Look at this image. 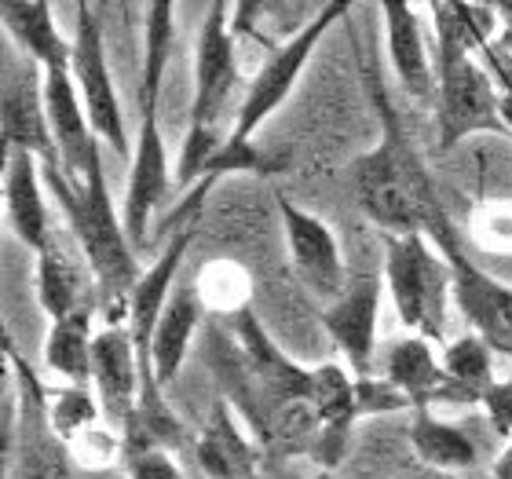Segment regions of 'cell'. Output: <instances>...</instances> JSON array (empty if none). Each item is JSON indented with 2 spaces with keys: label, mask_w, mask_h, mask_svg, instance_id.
Listing matches in <instances>:
<instances>
[{
  "label": "cell",
  "mask_w": 512,
  "mask_h": 479,
  "mask_svg": "<svg viewBox=\"0 0 512 479\" xmlns=\"http://www.w3.org/2000/svg\"><path fill=\"white\" fill-rule=\"evenodd\" d=\"M436 30V118L439 150H454L469 136H512L502 121L498 85L480 52L502 37L498 8L432 4Z\"/></svg>",
  "instance_id": "1"
},
{
  "label": "cell",
  "mask_w": 512,
  "mask_h": 479,
  "mask_svg": "<svg viewBox=\"0 0 512 479\" xmlns=\"http://www.w3.org/2000/svg\"><path fill=\"white\" fill-rule=\"evenodd\" d=\"M172 37H176V8L172 4H150L147 33H143V74H139V136L132 139V161H128V187L121 202L132 249H143L150 242V227L161 205L169 202L172 176L165 136L158 128L161 88L169 74Z\"/></svg>",
  "instance_id": "2"
},
{
  "label": "cell",
  "mask_w": 512,
  "mask_h": 479,
  "mask_svg": "<svg viewBox=\"0 0 512 479\" xmlns=\"http://www.w3.org/2000/svg\"><path fill=\"white\" fill-rule=\"evenodd\" d=\"M363 81L366 92L374 99L377 118H381V139L374 150H366L348 165V183H352L355 205L363 216L388 235H425L421 231V176H425V161L414 150L406 136L403 121L395 114L392 99L384 92V81L377 66L363 59Z\"/></svg>",
  "instance_id": "3"
},
{
  "label": "cell",
  "mask_w": 512,
  "mask_h": 479,
  "mask_svg": "<svg viewBox=\"0 0 512 479\" xmlns=\"http://www.w3.org/2000/svg\"><path fill=\"white\" fill-rule=\"evenodd\" d=\"M44 183L52 187L55 202L63 209L66 224L96 275L99 297L107 308V326H121L128 319V297H132L139 275L136 249L128 242L125 220L114 209L107 176H103V154L88 165L81 183L66 180L63 169H44Z\"/></svg>",
  "instance_id": "4"
},
{
  "label": "cell",
  "mask_w": 512,
  "mask_h": 479,
  "mask_svg": "<svg viewBox=\"0 0 512 479\" xmlns=\"http://www.w3.org/2000/svg\"><path fill=\"white\" fill-rule=\"evenodd\" d=\"M238 88V55H235V26L227 4H209L198 33V55H194V103L191 125L183 136L180 161H176V183L198 187L216 150L224 147L227 132L224 114Z\"/></svg>",
  "instance_id": "5"
},
{
  "label": "cell",
  "mask_w": 512,
  "mask_h": 479,
  "mask_svg": "<svg viewBox=\"0 0 512 479\" xmlns=\"http://www.w3.org/2000/svg\"><path fill=\"white\" fill-rule=\"evenodd\" d=\"M421 231L447 260L454 278V304L469 319L472 333H480L491 344V352H502L512 359V286L494 278L487 267H480L461 245L458 224L450 220L447 205L439 198V187L432 176H421Z\"/></svg>",
  "instance_id": "6"
},
{
  "label": "cell",
  "mask_w": 512,
  "mask_h": 479,
  "mask_svg": "<svg viewBox=\"0 0 512 479\" xmlns=\"http://www.w3.org/2000/svg\"><path fill=\"white\" fill-rule=\"evenodd\" d=\"M384 242V289L403 326L414 337L443 344L447 308L454 300V278L447 260L428 235H388Z\"/></svg>",
  "instance_id": "7"
},
{
  "label": "cell",
  "mask_w": 512,
  "mask_h": 479,
  "mask_svg": "<svg viewBox=\"0 0 512 479\" xmlns=\"http://www.w3.org/2000/svg\"><path fill=\"white\" fill-rule=\"evenodd\" d=\"M348 11H352L348 4L330 0V4H322L319 15H315L304 30L286 37V41H278L275 48H271L264 66L256 70V77L246 85V96H242V103H238L235 121H231V128H227V136L242 139V143H253L256 132L271 121V114L293 96L300 74L308 70L311 55L319 52L322 37H326L341 19H348Z\"/></svg>",
  "instance_id": "8"
},
{
  "label": "cell",
  "mask_w": 512,
  "mask_h": 479,
  "mask_svg": "<svg viewBox=\"0 0 512 479\" xmlns=\"http://www.w3.org/2000/svg\"><path fill=\"white\" fill-rule=\"evenodd\" d=\"M74 85L85 99L88 121L99 143H107L118 158L132 161V139H128L125 114H121V99L114 88V74L107 63V41H103V22H99L92 4H77V26H74Z\"/></svg>",
  "instance_id": "9"
},
{
  "label": "cell",
  "mask_w": 512,
  "mask_h": 479,
  "mask_svg": "<svg viewBox=\"0 0 512 479\" xmlns=\"http://www.w3.org/2000/svg\"><path fill=\"white\" fill-rule=\"evenodd\" d=\"M92 388L99 410L121 439H132L139 428V399H143V366L128 326H103L92 348Z\"/></svg>",
  "instance_id": "10"
},
{
  "label": "cell",
  "mask_w": 512,
  "mask_h": 479,
  "mask_svg": "<svg viewBox=\"0 0 512 479\" xmlns=\"http://www.w3.org/2000/svg\"><path fill=\"white\" fill-rule=\"evenodd\" d=\"M384 275L359 271L348 278V289L322 308V326L330 333L333 348L344 355V366L355 377H374L377 362V322H381Z\"/></svg>",
  "instance_id": "11"
},
{
  "label": "cell",
  "mask_w": 512,
  "mask_h": 479,
  "mask_svg": "<svg viewBox=\"0 0 512 479\" xmlns=\"http://www.w3.org/2000/svg\"><path fill=\"white\" fill-rule=\"evenodd\" d=\"M278 216H282V231H286L289 260L293 271L304 286L315 293L319 300L333 304L348 289V271H344V256L337 235L330 231V224L322 216L300 209L289 198H278Z\"/></svg>",
  "instance_id": "12"
},
{
  "label": "cell",
  "mask_w": 512,
  "mask_h": 479,
  "mask_svg": "<svg viewBox=\"0 0 512 479\" xmlns=\"http://www.w3.org/2000/svg\"><path fill=\"white\" fill-rule=\"evenodd\" d=\"M4 150H26L44 169H63L55 147L48 107H44V74L30 59L22 66L4 63Z\"/></svg>",
  "instance_id": "13"
},
{
  "label": "cell",
  "mask_w": 512,
  "mask_h": 479,
  "mask_svg": "<svg viewBox=\"0 0 512 479\" xmlns=\"http://www.w3.org/2000/svg\"><path fill=\"white\" fill-rule=\"evenodd\" d=\"M308 406L315 421H319V439L311 447L315 465L333 472L341 465L344 450H348V432L355 428L359 417V399H355V373L341 362H322L311 370V392Z\"/></svg>",
  "instance_id": "14"
},
{
  "label": "cell",
  "mask_w": 512,
  "mask_h": 479,
  "mask_svg": "<svg viewBox=\"0 0 512 479\" xmlns=\"http://www.w3.org/2000/svg\"><path fill=\"white\" fill-rule=\"evenodd\" d=\"M44 74V107H48V125H52L63 176L70 183L85 180L88 165L99 158V139L88 121L85 99L77 92L70 70H41Z\"/></svg>",
  "instance_id": "15"
},
{
  "label": "cell",
  "mask_w": 512,
  "mask_h": 479,
  "mask_svg": "<svg viewBox=\"0 0 512 479\" xmlns=\"http://www.w3.org/2000/svg\"><path fill=\"white\" fill-rule=\"evenodd\" d=\"M384 26V48H388V63H392L399 85L417 107H432L436 103V66L428 59V44L421 19H417L414 4L403 0H384L377 4Z\"/></svg>",
  "instance_id": "16"
},
{
  "label": "cell",
  "mask_w": 512,
  "mask_h": 479,
  "mask_svg": "<svg viewBox=\"0 0 512 479\" xmlns=\"http://www.w3.org/2000/svg\"><path fill=\"white\" fill-rule=\"evenodd\" d=\"M4 213L11 235L33 256L52 249V220L44 205V165L26 150H4Z\"/></svg>",
  "instance_id": "17"
},
{
  "label": "cell",
  "mask_w": 512,
  "mask_h": 479,
  "mask_svg": "<svg viewBox=\"0 0 512 479\" xmlns=\"http://www.w3.org/2000/svg\"><path fill=\"white\" fill-rule=\"evenodd\" d=\"M381 377L392 384L395 392H403V399L414 406V414H428V406L439 403L447 373H443V359L432 352V341L425 337H395L381 352Z\"/></svg>",
  "instance_id": "18"
},
{
  "label": "cell",
  "mask_w": 512,
  "mask_h": 479,
  "mask_svg": "<svg viewBox=\"0 0 512 479\" xmlns=\"http://www.w3.org/2000/svg\"><path fill=\"white\" fill-rule=\"evenodd\" d=\"M256 450L242 421L235 417L231 403L216 399L198 436V465L205 479H256Z\"/></svg>",
  "instance_id": "19"
},
{
  "label": "cell",
  "mask_w": 512,
  "mask_h": 479,
  "mask_svg": "<svg viewBox=\"0 0 512 479\" xmlns=\"http://www.w3.org/2000/svg\"><path fill=\"white\" fill-rule=\"evenodd\" d=\"M4 33L19 44V52L41 70H70L74 63V41H66L55 26L52 4L41 0H4L0 4Z\"/></svg>",
  "instance_id": "20"
},
{
  "label": "cell",
  "mask_w": 512,
  "mask_h": 479,
  "mask_svg": "<svg viewBox=\"0 0 512 479\" xmlns=\"http://www.w3.org/2000/svg\"><path fill=\"white\" fill-rule=\"evenodd\" d=\"M205 304L198 300V289L183 286L172 293V300L165 304L158 319V330H154V341H150V381L158 384L161 392L176 381V373L183 370L187 352H191V341L198 326L205 322Z\"/></svg>",
  "instance_id": "21"
},
{
  "label": "cell",
  "mask_w": 512,
  "mask_h": 479,
  "mask_svg": "<svg viewBox=\"0 0 512 479\" xmlns=\"http://www.w3.org/2000/svg\"><path fill=\"white\" fill-rule=\"evenodd\" d=\"M443 395L439 403L447 406H480L483 395L491 392L494 384V352L491 344L483 341L480 333H461L450 344H443Z\"/></svg>",
  "instance_id": "22"
},
{
  "label": "cell",
  "mask_w": 512,
  "mask_h": 479,
  "mask_svg": "<svg viewBox=\"0 0 512 479\" xmlns=\"http://www.w3.org/2000/svg\"><path fill=\"white\" fill-rule=\"evenodd\" d=\"M92 315H96V304L88 300L74 315L52 322L44 337V366L74 388H85L92 381V348H96Z\"/></svg>",
  "instance_id": "23"
},
{
  "label": "cell",
  "mask_w": 512,
  "mask_h": 479,
  "mask_svg": "<svg viewBox=\"0 0 512 479\" xmlns=\"http://www.w3.org/2000/svg\"><path fill=\"white\" fill-rule=\"evenodd\" d=\"M410 447L417 461L432 472H476V443L458 425L428 414H414L410 421Z\"/></svg>",
  "instance_id": "24"
},
{
  "label": "cell",
  "mask_w": 512,
  "mask_h": 479,
  "mask_svg": "<svg viewBox=\"0 0 512 479\" xmlns=\"http://www.w3.org/2000/svg\"><path fill=\"white\" fill-rule=\"evenodd\" d=\"M33 282H37V304L48 315V322H59L66 315H74L81 304H88L81 293V271L74 267V260H66L59 249H48V253L37 256V267H33Z\"/></svg>",
  "instance_id": "25"
},
{
  "label": "cell",
  "mask_w": 512,
  "mask_h": 479,
  "mask_svg": "<svg viewBox=\"0 0 512 479\" xmlns=\"http://www.w3.org/2000/svg\"><path fill=\"white\" fill-rule=\"evenodd\" d=\"M41 403H44V421H48V428L63 439L66 447L77 443L81 436H88V432H96L99 425H107L103 410H99V399L88 388H74V384H66V388H44Z\"/></svg>",
  "instance_id": "26"
},
{
  "label": "cell",
  "mask_w": 512,
  "mask_h": 479,
  "mask_svg": "<svg viewBox=\"0 0 512 479\" xmlns=\"http://www.w3.org/2000/svg\"><path fill=\"white\" fill-rule=\"evenodd\" d=\"M194 289H198V300L205 304V311L238 319L242 311H249L253 278H249L246 267H238L235 260H213V264H205L202 271H198Z\"/></svg>",
  "instance_id": "27"
},
{
  "label": "cell",
  "mask_w": 512,
  "mask_h": 479,
  "mask_svg": "<svg viewBox=\"0 0 512 479\" xmlns=\"http://www.w3.org/2000/svg\"><path fill=\"white\" fill-rule=\"evenodd\" d=\"M238 172H249V176H275V172H282V158L264 154L256 143H242V139L227 136L224 147L216 150V158L209 161L205 176L198 180V187H194V202L205 198L224 176H238Z\"/></svg>",
  "instance_id": "28"
},
{
  "label": "cell",
  "mask_w": 512,
  "mask_h": 479,
  "mask_svg": "<svg viewBox=\"0 0 512 479\" xmlns=\"http://www.w3.org/2000/svg\"><path fill=\"white\" fill-rule=\"evenodd\" d=\"M472 235L487 253H512V205H480L472 216Z\"/></svg>",
  "instance_id": "29"
},
{
  "label": "cell",
  "mask_w": 512,
  "mask_h": 479,
  "mask_svg": "<svg viewBox=\"0 0 512 479\" xmlns=\"http://www.w3.org/2000/svg\"><path fill=\"white\" fill-rule=\"evenodd\" d=\"M118 450L125 454V439L110 425H99L96 432H88L77 443H70V454H74V461L81 469H107Z\"/></svg>",
  "instance_id": "30"
},
{
  "label": "cell",
  "mask_w": 512,
  "mask_h": 479,
  "mask_svg": "<svg viewBox=\"0 0 512 479\" xmlns=\"http://www.w3.org/2000/svg\"><path fill=\"white\" fill-rule=\"evenodd\" d=\"M355 399H359V417L395 414V410L410 406L403 392H395L384 377H355Z\"/></svg>",
  "instance_id": "31"
},
{
  "label": "cell",
  "mask_w": 512,
  "mask_h": 479,
  "mask_svg": "<svg viewBox=\"0 0 512 479\" xmlns=\"http://www.w3.org/2000/svg\"><path fill=\"white\" fill-rule=\"evenodd\" d=\"M125 472L128 479H187L183 469L176 465L169 450L161 447H139L125 454Z\"/></svg>",
  "instance_id": "32"
},
{
  "label": "cell",
  "mask_w": 512,
  "mask_h": 479,
  "mask_svg": "<svg viewBox=\"0 0 512 479\" xmlns=\"http://www.w3.org/2000/svg\"><path fill=\"white\" fill-rule=\"evenodd\" d=\"M480 59H483V66L491 70L494 85H498L502 121L509 125V132H512V52H509V48H502L498 41H494V44H487V48H483Z\"/></svg>",
  "instance_id": "33"
},
{
  "label": "cell",
  "mask_w": 512,
  "mask_h": 479,
  "mask_svg": "<svg viewBox=\"0 0 512 479\" xmlns=\"http://www.w3.org/2000/svg\"><path fill=\"white\" fill-rule=\"evenodd\" d=\"M483 414L491 421V428L498 436L512 439V377H502V381L491 384V392L483 395Z\"/></svg>",
  "instance_id": "34"
},
{
  "label": "cell",
  "mask_w": 512,
  "mask_h": 479,
  "mask_svg": "<svg viewBox=\"0 0 512 479\" xmlns=\"http://www.w3.org/2000/svg\"><path fill=\"white\" fill-rule=\"evenodd\" d=\"M494 8H498V19H502V37H498V44L512 52V4H494Z\"/></svg>",
  "instance_id": "35"
},
{
  "label": "cell",
  "mask_w": 512,
  "mask_h": 479,
  "mask_svg": "<svg viewBox=\"0 0 512 479\" xmlns=\"http://www.w3.org/2000/svg\"><path fill=\"white\" fill-rule=\"evenodd\" d=\"M491 479H512V439L505 443V450L498 454V461H494Z\"/></svg>",
  "instance_id": "36"
},
{
  "label": "cell",
  "mask_w": 512,
  "mask_h": 479,
  "mask_svg": "<svg viewBox=\"0 0 512 479\" xmlns=\"http://www.w3.org/2000/svg\"><path fill=\"white\" fill-rule=\"evenodd\" d=\"M417 479H491V476H483L480 469L476 472H432V469H425V476H417Z\"/></svg>",
  "instance_id": "37"
},
{
  "label": "cell",
  "mask_w": 512,
  "mask_h": 479,
  "mask_svg": "<svg viewBox=\"0 0 512 479\" xmlns=\"http://www.w3.org/2000/svg\"><path fill=\"white\" fill-rule=\"evenodd\" d=\"M300 479H337L333 472H326V469H315V472H308V476H300Z\"/></svg>",
  "instance_id": "38"
},
{
  "label": "cell",
  "mask_w": 512,
  "mask_h": 479,
  "mask_svg": "<svg viewBox=\"0 0 512 479\" xmlns=\"http://www.w3.org/2000/svg\"><path fill=\"white\" fill-rule=\"evenodd\" d=\"M59 479H66V476H63V472H59Z\"/></svg>",
  "instance_id": "39"
},
{
  "label": "cell",
  "mask_w": 512,
  "mask_h": 479,
  "mask_svg": "<svg viewBox=\"0 0 512 479\" xmlns=\"http://www.w3.org/2000/svg\"><path fill=\"white\" fill-rule=\"evenodd\" d=\"M198 479H205V476H198Z\"/></svg>",
  "instance_id": "40"
}]
</instances>
